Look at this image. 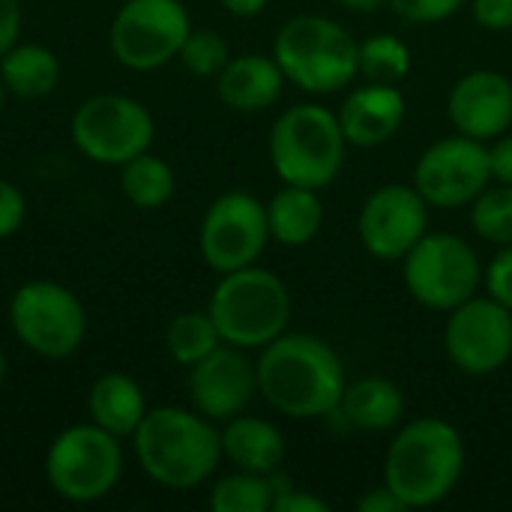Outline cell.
Here are the masks:
<instances>
[{
    "label": "cell",
    "mask_w": 512,
    "mask_h": 512,
    "mask_svg": "<svg viewBox=\"0 0 512 512\" xmlns=\"http://www.w3.org/2000/svg\"><path fill=\"white\" fill-rule=\"evenodd\" d=\"M258 396L288 420L336 414L348 387L339 351L312 333H282L255 360Z\"/></svg>",
    "instance_id": "1"
},
{
    "label": "cell",
    "mask_w": 512,
    "mask_h": 512,
    "mask_svg": "<svg viewBox=\"0 0 512 512\" xmlns=\"http://www.w3.org/2000/svg\"><path fill=\"white\" fill-rule=\"evenodd\" d=\"M465 474V438L444 417H417L396 429L384 453V486L408 507L447 501Z\"/></svg>",
    "instance_id": "2"
},
{
    "label": "cell",
    "mask_w": 512,
    "mask_h": 512,
    "mask_svg": "<svg viewBox=\"0 0 512 512\" xmlns=\"http://www.w3.org/2000/svg\"><path fill=\"white\" fill-rule=\"evenodd\" d=\"M144 474L174 492L198 489L222 462V435L195 408H150L132 435Z\"/></svg>",
    "instance_id": "3"
},
{
    "label": "cell",
    "mask_w": 512,
    "mask_h": 512,
    "mask_svg": "<svg viewBox=\"0 0 512 512\" xmlns=\"http://www.w3.org/2000/svg\"><path fill=\"white\" fill-rule=\"evenodd\" d=\"M273 57L294 87L312 96L342 93L357 81V39L327 15H294L276 39Z\"/></svg>",
    "instance_id": "4"
},
{
    "label": "cell",
    "mask_w": 512,
    "mask_h": 512,
    "mask_svg": "<svg viewBox=\"0 0 512 512\" xmlns=\"http://www.w3.org/2000/svg\"><path fill=\"white\" fill-rule=\"evenodd\" d=\"M207 312L225 345L261 351L288 330L294 303L288 285L273 270L252 264L222 273Z\"/></svg>",
    "instance_id": "5"
},
{
    "label": "cell",
    "mask_w": 512,
    "mask_h": 512,
    "mask_svg": "<svg viewBox=\"0 0 512 512\" xmlns=\"http://www.w3.org/2000/svg\"><path fill=\"white\" fill-rule=\"evenodd\" d=\"M270 165L282 183L327 189L345 168L348 141L336 111L300 102L285 108L270 129Z\"/></svg>",
    "instance_id": "6"
},
{
    "label": "cell",
    "mask_w": 512,
    "mask_h": 512,
    "mask_svg": "<svg viewBox=\"0 0 512 512\" xmlns=\"http://www.w3.org/2000/svg\"><path fill=\"white\" fill-rule=\"evenodd\" d=\"M408 297L429 312H453L483 288L486 264L477 249L450 231H426L399 261Z\"/></svg>",
    "instance_id": "7"
},
{
    "label": "cell",
    "mask_w": 512,
    "mask_h": 512,
    "mask_svg": "<svg viewBox=\"0 0 512 512\" xmlns=\"http://www.w3.org/2000/svg\"><path fill=\"white\" fill-rule=\"evenodd\" d=\"M48 486L72 504H93L111 495L123 477L120 438L96 423H78L63 429L45 456Z\"/></svg>",
    "instance_id": "8"
},
{
    "label": "cell",
    "mask_w": 512,
    "mask_h": 512,
    "mask_svg": "<svg viewBox=\"0 0 512 512\" xmlns=\"http://www.w3.org/2000/svg\"><path fill=\"white\" fill-rule=\"evenodd\" d=\"M9 324L18 342L45 357L63 360L75 354L87 336V312L81 300L60 282H24L9 300Z\"/></svg>",
    "instance_id": "9"
},
{
    "label": "cell",
    "mask_w": 512,
    "mask_h": 512,
    "mask_svg": "<svg viewBox=\"0 0 512 512\" xmlns=\"http://www.w3.org/2000/svg\"><path fill=\"white\" fill-rule=\"evenodd\" d=\"M189 30L192 21L180 0H126L111 21L108 45L120 66L153 72L177 60Z\"/></svg>",
    "instance_id": "10"
},
{
    "label": "cell",
    "mask_w": 512,
    "mask_h": 512,
    "mask_svg": "<svg viewBox=\"0 0 512 512\" xmlns=\"http://www.w3.org/2000/svg\"><path fill=\"white\" fill-rule=\"evenodd\" d=\"M153 135V114L132 96L99 93L84 99L72 114L75 147L99 165H123L147 153Z\"/></svg>",
    "instance_id": "11"
},
{
    "label": "cell",
    "mask_w": 512,
    "mask_h": 512,
    "mask_svg": "<svg viewBox=\"0 0 512 512\" xmlns=\"http://www.w3.org/2000/svg\"><path fill=\"white\" fill-rule=\"evenodd\" d=\"M270 243L267 204L252 192L234 189L219 195L198 228V249L210 270L231 273L258 264Z\"/></svg>",
    "instance_id": "12"
},
{
    "label": "cell",
    "mask_w": 512,
    "mask_h": 512,
    "mask_svg": "<svg viewBox=\"0 0 512 512\" xmlns=\"http://www.w3.org/2000/svg\"><path fill=\"white\" fill-rule=\"evenodd\" d=\"M447 360L468 378H489L512 360V312L489 294H474L444 324Z\"/></svg>",
    "instance_id": "13"
},
{
    "label": "cell",
    "mask_w": 512,
    "mask_h": 512,
    "mask_svg": "<svg viewBox=\"0 0 512 512\" xmlns=\"http://www.w3.org/2000/svg\"><path fill=\"white\" fill-rule=\"evenodd\" d=\"M414 189L435 210H462L492 183L489 147L468 135L432 141L414 165Z\"/></svg>",
    "instance_id": "14"
},
{
    "label": "cell",
    "mask_w": 512,
    "mask_h": 512,
    "mask_svg": "<svg viewBox=\"0 0 512 512\" xmlns=\"http://www.w3.org/2000/svg\"><path fill=\"white\" fill-rule=\"evenodd\" d=\"M429 204L414 183H387L366 195L357 213L360 246L375 261H402L429 231Z\"/></svg>",
    "instance_id": "15"
},
{
    "label": "cell",
    "mask_w": 512,
    "mask_h": 512,
    "mask_svg": "<svg viewBox=\"0 0 512 512\" xmlns=\"http://www.w3.org/2000/svg\"><path fill=\"white\" fill-rule=\"evenodd\" d=\"M189 402L198 414L213 423H228L237 414H246L258 396V372L249 351L234 345H219L213 354L189 366Z\"/></svg>",
    "instance_id": "16"
},
{
    "label": "cell",
    "mask_w": 512,
    "mask_h": 512,
    "mask_svg": "<svg viewBox=\"0 0 512 512\" xmlns=\"http://www.w3.org/2000/svg\"><path fill=\"white\" fill-rule=\"evenodd\" d=\"M447 117L459 135L495 141L512 129V78L498 69L465 72L447 96Z\"/></svg>",
    "instance_id": "17"
},
{
    "label": "cell",
    "mask_w": 512,
    "mask_h": 512,
    "mask_svg": "<svg viewBox=\"0 0 512 512\" xmlns=\"http://www.w3.org/2000/svg\"><path fill=\"white\" fill-rule=\"evenodd\" d=\"M405 114H408L405 93L396 84H372V81L351 87L342 105L336 108L348 147H363V150L393 141L405 123Z\"/></svg>",
    "instance_id": "18"
},
{
    "label": "cell",
    "mask_w": 512,
    "mask_h": 512,
    "mask_svg": "<svg viewBox=\"0 0 512 512\" xmlns=\"http://www.w3.org/2000/svg\"><path fill=\"white\" fill-rule=\"evenodd\" d=\"M285 75L273 54H237L216 75L219 99L240 114H258L282 99Z\"/></svg>",
    "instance_id": "19"
},
{
    "label": "cell",
    "mask_w": 512,
    "mask_h": 512,
    "mask_svg": "<svg viewBox=\"0 0 512 512\" xmlns=\"http://www.w3.org/2000/svg\"><path fill=\"white\" fill-rule=\"evenodd\" d=\"M222 435V459H228L237 471L249 474H279L285 462V435L276 423L264 417L237 414L219 429Z\"/></svg>",
    "instance_id": "20"
},
{
    "label": "cell",
    "mask_w": 512,
    "mask_h": 512,
    "mask_svg": "<svg viewBox=\"0 0 512 512\" xmlns=\"http://www.w3.org/2000/svg\"><path fill=\"white\" fill-rule=\"evenodd\" d=\"M336 414L345 420V426L357 432H393L402 426L405 417V393L399 384L381 375L357 378L345 387Z\"/></svg>",
    "instance_id": "21"
},
{
    "label": "cell",
    "mask_w": 512,
    "mask_h": 512,
    "mask_svg": "<svg viewBox=\"0 0 512 512\" xmlns=\"http://www.w3.org/2000/svg\"><path fill=\"white\" fill-rule=\"evenodd\" d=\"M87 411L90 423H96L99 429L111 432L114 438H132L150 408L135 378L123 372H105L93 381L87 393Z\"/></svg>",
    "instance_id": "22"
},
{
    "label": "cell",
    "mask_w": 512,
    "mask_h": 512,
    "mask_svg": "<svg viewBox=\"0 0 512 512\" xmlns=\"http://www.w3.org/2000/svg\"><path fill=\"white\" fill-rule=\"evenodd\" d=\"M267 204V225L270 240L288 249L309 246L324 228V204L318 189L282 183V189L264 201Z\"/></svg>",
    "instance_id": "23"
},
{
    "label": "cell",
    "mask_w": 512,
    "mask_h": 512,
    "mask_svg": "<svg viewBox=\"0 0 512 512\" xmlns=\"http://www.w3.org/2000/svg\"><path fill=\"white\" fill-rule=\"evenodd\" d=\"M0 81L18 99H42L60 81V60L36 42H15L0 57Z\"/></svg>",
    "instance_id": "24"
},
{
    "label": "cell",
    "mask_w": 512,
    "mask_h": 512,
    "mask_svg": "<svg viewBox=\"0 0 512 512\" xmlns=\"http://www.w3.org/2000/svg\"><path fill=\"white\" fill-rule=\"evenodd\" d=\"M120 189L132 207L159 210L174 198L177 180H174L171 165L147 150V153H138L135 159L120 165Z\"/></svg>",
    "instance_id": "25"
},
{
    "label": "cell",
    "mask_w": 512,
    "mask_h": 512,
    "mask_svg": "<svg viewBox=\"0 0 512 512\" xmlns=\"http://www.w3.org/2000/svg\"><path fill=\"white\" fill-rule=\"evenodd\" d=\"M411 48L393 33H375L357 42V78L372 84H402L411 75Z\"/></svg>",
    "instance_id": "26"
},
{
    "label": "cell",
    "mask_w": 512,
    "mask_h": 512,
    "mask_svg": "<svg viewBox=\"0 0 512 512\" xmlns=\"http://www.w3.org/2000/svg\"><path fill=\"white\" fill-rule=\"evenodd\" d=\"M222 345V336L210 318V312H180L168 321L165 327V348L174 363L180 366H195L207 354H213Z\"/></svg>",
    "instance_id": "27"
},
{
    "label": "cell",
    "mask_w": 512,
    "mask_h": 512,
    "mask_svg": "<svg viewBox=\"0 0 512 512\" xmlns=\"http://www.w3.org/2000/svg\"><path fill=\"white\" fill-rule=\"evenodd\" d=\"M276 498V483L273 474H249L237 471L222 477L210 489V510L213 512H270Z\"/></svg>",
    "instance_id": "28"
},
{
    "label": "cell",
    "mask_w": 512,
    "mask_h": 512,
    "mask_svg": "<svg viewBox=\"0 0 512 512\" xmlns=\"http://www.w3.org/2000/svg\"><path fill=\"white\" fill-rule=\"evenodd\" d=\"M471 228L492 246H512V186L489 183L468 207Z\"/></svg>",
    "instance_id": "29"
},
{
    "label": "cell",
    "mask_w": 512,
    "mask_h": 512,
    "mask_svg": "<svg viewBox=\"0 0 512 512\" xmlns=\"http://www.w3.org/2000/svg\"><path fill=\"white\" fill-rule=\"evenodd\" d=\"M177 60L186 66V72H192L198 78H216L225 69V63L231 60V48L222 33H216L210 27H192Z\"/></svg>",
    "instance_id": "30"
},
{
    "label": "cell",
    "mask_w": 512,
    "mask_h": 512,
    "mask_svg": "<svg viewBox=\"0 0 512 512\" xmlns=\"http://www.w3.org/2000/svg\"><path fill=\"white\" fill-rule=\"evenodd\" d=\"M387 6L408 24H441L459 15L468 0H387Z\"/></svg>",
    "instance_id": "31"
},
{
    "label": "cell",
    "mask_w": 512,
    "mask_h": 512,
    "mask_svg": "<svg viewBox=\"0 0 512 512\" xmlns=\"http://www.w3.org/2000/svg\"><path fill=\"white\" fill-rule=\"evenodd\" d=\"M483 288L489 297L504 303L512 312V246H501L483 273Z\"/></svg>",
    "instance_id": "32"
},
{
    "label": "cell",
    "mask_w": 512,
    "mask_h": 512,
    "mask_svg": "<svg viewBox=\"0 0 512 512\" xmlns=\"http://www.w3.org/2000/svg\"><path fill=\"white\" fill-rule=\"evenodd\" d=\"M273 483H276V498H273V512H330V501H324L321 495L315 492H306V489H297L291 483H282L276 474H273Z\"/></svg>",
    "instance_id": "33"
},
{
    "label": "cell",
    "mask_w": 512,
    "mask_h": 512,
    "mask_svg": "<svg viewBox=\"0 0 512 512\" xmlns=\"http://www.w3.org/2000/svg\"><path fill=\"white\" fill-rule=\"evenodd\" d=\"M24 213H27L24 192L15 183L0 180V240L12 237L24 225Z\"/></svg>",
    "instance_id": "34"
},
{
    "label": "cell",
    "mask_w": 512,
    "mask_h": 512,
    "mask_svg": "<svg viewBox=\"0 0 512 512\" xmlns=\"http://www.w3.org/2000/svg\"><path fill=\"white\" fill-rule=\"evenodd\" d=\"M474 21L483 30L507 33L512 30V0H468Z\"/></svg>",
    "instance_id": "35"
},
{
    "label": "cell",
    "mask_w": 512,
    "mask_h": 512,
    "mask_svg": "<svg viewBox=\"0 0 512 512\" xmlns=\"http://www.w3.org/2000/svg\"><path fill=\"white\" fill-rule=\"evenodd\" d=\"M489 147V168H492V183H504L512 186V129L498 135L495 141L486 144Z\"/></svg>",
    "instance_id": "36"
},
{
    "label": "cell",
    "mask_w": 512,
    "mask_h": 512,
    "mask_svg": "<svg viewBox=\"0 0 512 512\" xmlns=\"http://www.w3.org/2000/svg\"><path fill=\"white\" fill-rule=\"evenodd\" d=\"M357 512H411L384 483L381 486H372L366 489L360 498H357Z\"/></svg>",
    "instance_id": "37"
},
{
    "label": "cell",
    "mask_w": 512,
    "mask_h": 512,
    "mask_svg": "<svg viewBox=\"0 0 512 512\" xmlns=\"http://www.w3.org/2000/svg\"><path fill=\"white\" fill-rule=\"evenodd\" d=\"M18 33H21V3L0 0V57L18 42Z\"/></svg>",
    "instance_id": "38"
},
{
    "label": "cell",
    "mask_w": 512,
    "mask_h": 512,
    "mask_svg": "<svg viewBox=\"0 0 512 512\" xmlns=\"http://www.w3.org/2000/svg\"><path fill=\"white\" fill-rule=\"evenodd\" d=\"M219 3L234 18H258L270 6V0H219Z\"/></svg>",
    "instance_id": "39"
},
{
    "label": "cell",
    "mask_w": 512,
    "mask_h": 512,
    "mask_svg": "<svg viewBox=\"0 0 512 512\" xmlns=\"http://www.w3.org/2000/svg\"><path fill=\"white\" fill-rule=\"evenodd\" d=\"M333 3H339L342 9L357 12V15H369V12H378L387 6V0H333Z\"/></svg>",
    "instance_id": "40"
},
{
    "label": "cell",
    "mask_w": 512,
    "mask_h": 512,
    "mask_svg": "<svg viewBox=\"0 0 512 512\" xmlns=\"http://www.w3.org/2000/svg\"><path fill=\"white\" fill-rule=\"evenodd\" d=\"M3 378H6V354L0 348V387H3Z\"/></svg>",
    "instance_id": "41"
},
{
    "label": "cell",
    "mask_w": 512,
    "mask_h": 512,
    "mask_svg": "<svg viewBox=\"0 0 512 512\" xmlns=\"http://www.w3.org/2000/svg\"><path fill=\"white\" fill-rule=\"evenodd\" d=\"M3 96H6V87H3V81H0V108H3Z\"/></svg>",
    "instance_id": "42"
}]
</instances>
